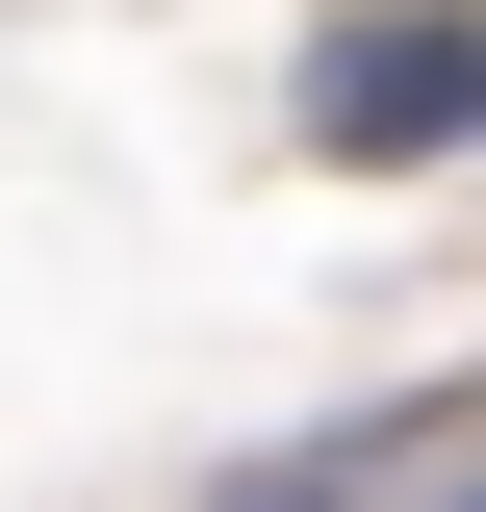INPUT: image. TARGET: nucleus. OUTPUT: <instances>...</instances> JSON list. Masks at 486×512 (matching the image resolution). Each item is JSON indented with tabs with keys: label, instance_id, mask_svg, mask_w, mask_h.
Returning <instances> with one entry per match:
<instances>
[{
	"label": "nucleus",
	"instance_id": "f257e3e1",
	"mask_svg": "<svg viewBox=\"0 0 486 512\" xmlns=\"http://www.w3.org/2000/svg\"><path fill=\"white\" fill-rule=\"evenodd\" d=\"M282 128H307V154H359V180H410V154H486V0H359V26H307Z\"/></svg>",
	"mask_w": 486,
	"mask_h": 512
},
{
	"label": "nucleus",
	"instance_id": "f03ea898",
	"mask_svg": "<svg viewBox=\"0 0 486 512\" xmlns=\"http://www.w3.org/2000/svg\"><path fill=\"white\" fill-rule=\"evenodd\" d=\"M282 512H307V487H282Z\"/></svg>",
	"mask_w": 486,
	"mask_h": 512
}]
</instances>
